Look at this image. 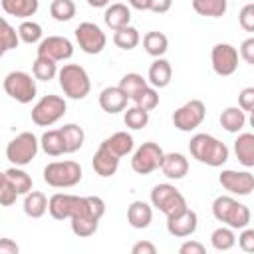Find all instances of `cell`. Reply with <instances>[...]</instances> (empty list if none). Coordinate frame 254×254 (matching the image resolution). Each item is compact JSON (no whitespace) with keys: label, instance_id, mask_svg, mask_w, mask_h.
Masks as SVG:
<instances>
[{"label":"cell","instance_id":"40","mask_svg":"<svg viewBox=\"0 0 254 254\" xmlns=\"http://www.w3.org/2000/svg\"><path fill=\"white\" fill-rule=\"evenodd\" d=\"M123 121H125V125L129 129H143L149 123V111H145L139 105L127 107L125 109V115H123Z\"/></svg>","mask_w":254,"mask_h":254},{"label":"cell","instance_id":"6","mask_svg":"<svg viewBox=\"0 0 254 254\" xmlns=\"http://www.w3.org/2000/svg\"><path fill=\"white\" fill-rule=\"evenodd\" d=\"M151 204L157 210H161L165 216H171V214H177L187 208V198L175 185L159 183L151 190Z\"/></svg>","mask_w":254,"mask_h":254},{"label":"cell","instance_id":"7","mask_svg":"<svg viewBox=\"0 0 254 254\" xmlns=\"http://www.w3.org/2000/svg\"><path fill=\"white\" fill-rule=\"evenodd\" d=\"M65 99L60 95H44L34 107H32V121L38 127H50L56 121H60L65 115Z\"/></svg>","mask_w":254,"mask_h":254},{"label":"cell","instance_id":"29","mask_svg":"<svg viewBox=\"0 0 254 254\" xmlns=\"http://www.w3.org/2000/svg\"><path fill=\"white\" fill-rule=\"evenodd\" d=\"M101 145H105L111 153H115L117 157H125L133 151V137L127 133V131H117L113 133L111 137L103 139Z\"/></svg>","mask_w":254,"mask_h":254},{"label":"cell","instance_id":"38","mask_svg":"<svg viewBox=\"0 0 254 254\" xmlns=\"http://www.w3.org/2000/svg\"><path fill=\"white\" fill-rule=\"evenodd\" d=\"M18 44H20V34H18V30L12 28V26L8 24V20H2V22H0V52L6 54V52H10V50L18 48Z\"/></svg>","mask_w":254,"mask_h":254},{"label":"cell","instance_id":"31","mask_svg":"<svg viewBox=\"0 0 254 254\" xmlns=\"http://www.w3.org/2000/svg\"><path fill=\"white\" fill-rule=\"evenodd\" d=\"M64 143H65V153H75L81 149L83 141H85V133L77 123H65L64 127H60Z\"/></svg>","mask_w":254,"mask_h":254},{"label":"cell","instance_id":"21","mask_svg":"<svg viewBox=\"0 0 254 254\" xmlns=\"http://www.w3.org/2000/svg\"><path fill=\"white\" fill-rule=\"evenodd\" d=\"M153 220V204L145 202V200H133L127 208V222L137 228V230H143L151 224Z\"/></svg>","mask_w":254,"mask_h":254},{"label":"cell","instance_id":"33","mask_svg":"<svg viewBox=\"0 0 254 254\" xmlns=\"http://www.w3.org/2000/svg\"><path fill=\"white\" fill-rule=\"evenodd\" d=\"M2 177H6L8 181H10V185L16 189V192L18 194H28L30 190H32V177L26 173V171H22V169H18L16 165L14 167H10V169H6L4 173H2Z\"/></svg>","mask_w":254,"mask_h":254},{"label":"cell","instance_id":"45","mask_svg":"<svg viewBox=\"0 0 254 254\" xmlns=\"http://www.w3.org/2000/svg\"><path fill=\"white\" fill-rule=\"evenodd\" d=\"M238 22H240V26H242L246 32H254V12H252L250 4L242 6V10H240V14H238Z\"/></svg>","mask_w":254,"mask_h":254},{"label":"cell","instance_id":"36","mask_svg":"<svg viewBox=\"0 0 254 254\" xmlns=\"http://www.w3.org/2000/svg\"><path fill=\"white\" fill-rule=\"evenodd\" d=\"M139 42H141L139 30L133 26H125L121 30H115V34H113V44L121 50H133V48H137Z\"/></svg>","mask_w":254,"mask_h":254},{"label":"cell","instance_id":"9","mask_svg":"<svg viewBox=\"0 0 254 254\" xmlns=\"http://www.w3.org/2000/svg\"><path fill=\"white\" fill-rule=\"evenodd\" d=\"M2 85H4V91L18 103H30L38 93L36 77L26 73V71H10V73H6Z\"/></svg>","mask_w":254,"mask_h":254},{"label":"cell","instance_id":"53","mask_svg":"<svg viewBox=\"0 0 254 254\" xmlns=\"http://www.w3.org/2000/svg\"><path fill=\"white\" fill-rule=\"evenodd\" d=\"M109 2H111V0H87V4H89L91 8H107Z\"/></svg>","mask_w":254,"mask_h":254},{"label":"cell","instance_id":"27","mask_svg":"<svg viewBox=\"0 0 254 254\" xmlns=\"http://www.w3.org/2000/svg\"><path fill=\"white\" fill-rule=\"evenodd\" d=\"M48 196L40 190H30L28 194H24V212L30 218H42L48 210Z\"/></svg>","mask_w":254,"mask_h":254},{"label":"cell","instance_id":"42","mask_svg":"<svg viewBox=\"0 0 254 254\" xmlns=\"http://www.w3.org/2000/svg\"><path fill=\"white\" fill-rule=\"evenodd\" d=\"M133 103L139 105V107H143L145 111H153V109L159 105V91H157V87L147 85L143 91H139V93L135 95Z\"/></svg>","mask_w":254,"mask_h":254},{"label":"cell","instance_id":"16","mask_svg":"<svg viewBox=\"0 0 254 254\" xmlns=\"http://www.w3.org/2000/svg\"><path fill=\"white\" fill-rule=\"evenodd\" d=\"M196 226H198V216L194 210H190L189 206L177 214H171L167 216V230L171 236L175 238H187V236H192L196 232Z\"/></svg>","mask_w":254,"mask_h":254},{"label":"cell","instance_id":"39","mask_svg":"<svg viewBox=\"0 0 254 254\" xmlns=\"http://www.w3.org/2000/svg\"><path fill=\"white\" fill-rule=\"evenodd\" d=\"M75 2L73 0H54L50 4V14L58 22H69L75 16Z\"/></svg>","mask_w":254,"mask_h":254},{"label":"cell","instance_id":"17","mask_svg":"<svg viewBox=\"0 0 254 254\" xmlns=\"http://www.w3.org/2000/svg\"><path fill=\"white\" fill-rule=\"evenodd\" d=\"M38 56H46L54 62H65L73 56V44L64 36H48L38 44Z\"/></svg>","mask_w":254,"mask_h":254},{"label":"cell","instance_id":"25","mask_svg":"<svg viewBox=\"0 0 254 254\" xmlns=\"http://www.w3.org/2000/svg\"><path fill=\"white\" fill-rule=\"evenodd\" d=\"M234 155L246 169L254 167V133H240L234 141Z\"/></svg>","mask_w":254,"mask_h":254},{"label":"cell","instance_id":"22","mask_svg":"<svg viewBox=\"0 0 254 254\" xmlns=\"http://www.w3.org/2000/svg\"><path fill=\"white\" fill-rule=\"evenodd\" d=\"M103 22H105V26L111 28L113 32H115V30H121V28L129 26V22H131V10H129L125 4L115 2V4H111V6L105 8Z\"/></svg>","mask_w":254,"mask_h":254},{"label":"cell","instance_id":"23","mask_svg":"<svg viewBox=\"0 0 254 254\" xmlns=\"http://www.w3.org/2000/svg\"><path fill=\"white\" fill-rule=\"evenodd\" d=\"M173 79V67H171V62L165 60V58H155V62L151 64L149 67V83L157 89L161 87H167Z\"/></svg>","mask_w":254,"mask_h":254},{"label":"cell","instance_id":"51","mask_svg":"<svg viewBox=\"0 0 254 254\" xmlns=\"http://www.w3.org/2000/svg\"><path fill=\"white\" fill-rule=\"evenodd\" d=\"M173 6V0H151V12L155 14H165Z\"/></svg>","mask_w":254,"mask_h":254},{"label":"cell","instance_id":"24","mask_svg":"<svg viewBox=\"0 0 254 254\" xmlns=\"http://www.w3.org/2000/svg\"><path fill=\"white\" fill-rule=\"evenodd\" d=\"M0 4H2V10L8 16L20 18V20L32 18L40 8L38 0H0Z\"/></svg>","mask_w":254,"mask_h":254},{"label":"cell","instance_id":"12","mask_svg":"<svg viewBox=\"0 0 254 254\" xmlns=\"http://www.w3.org/2000/svg\"><path fill=\"white\" fill-rule=\"evenodd\" d=\"M206 117V107L200 99H190L187 103H183L175 113H173V125L183 131L189 133L192 129H196Z\"/></svg>","mask_w":254,"mask_h":254},{"label":"cell","instance_id":"4","mask_svg":"<svg viewBox=\"0 0 254 254\" xmlns=\"http://www.w3.org/2000/svg\"><path fill=\"white\" fill-rule=\"evenodd\" d=\"M58 79H60V87L62 91L69 97V99H83L89 95L91 91V81H89V75L87 71L77 65V64H65L60 73H58Z\"/></svg>","mask_w":254,"mask_h":254},{"label":"cell","instance_id":"50","mask_svg":"<svg viewBox=\"0 0 254 254\" xmlns=\"http://www.w3.org/2000/svg\"><path fill=\"white\" fill-rule=\"evenodd\" d=\"M20 248L12 238H2L0 240V254H18Z\"/></svg>","mask_w":254,"mask_h":254},{"label":"cell","instance_id":"5","mask_svg":"<svg viewBox=\"0 0 254 254\" xmlns=\"http://www.w3.org/2000/svg\"><path fill=\"white\" fill-rule=\"evenodd\" d=\"M81 167L75 161H54L44 167V181L54 189H69L81 181Z\"/></svg>","mask_w":254,"mask_h":254},{"label":"cell","instance_id":"48","mask_svg":"<svg viewBox=\"0 0 254 254\" xmlns=\"http://www.w3.org/2000/svg\"><path fill=\"white\" fill-rule=\"evenodd\" d=\"M179 252L181 254H204V244H200L196 240H187L181 244Z\"/></svg>","mask_w":254,"mask_h":254},{"label":"cell","instance_id":"28","mask_svg":"<svg viewBox=\"0 0 254 254\" xmlns=\"http://www.w3.org/2000/svg\"><path fill=\"white\" fill-rule=\"evenodd\" d=\"M143 48H145V52H147L149 56H153V58H163V56L167 54V50H169V38H167L163 32H157V30L147 32V34L143 36Z\"/></svg>","mask_w":254,"mask_h":254},{"label":"cell","instance_id":"55","mask_svg":"<svg viewBox=\"0 0 254 254\" xmlns=\"http://www.w3.org/2000/svg\"><path fill=\"white\" fill-rule=\"evenodd\" d=\"M250 8H252V12H254V2H252V4H250Z\"/></svg>","mask_w":254,"mask_h":254},{"label":"cell","instance_id":"46","mask_svg":"<svg viewBox=\"0 0 254 254\" xmlns=\"http://www.w3.org/2000/svg\"><path fill=\"white\" fill-rule=\"evenodd\" d=\"M238 105L248 113L254 111V87H244L238 93Z\"/></svg>","mask_w":254,"mask_h":254},{"label":"cell","instance_id":"47","mask_svg":"<svg viewBox=\"0 0 254 254\" xmlns=\"http://www.w3.org/2000/svg\"><path fill=\"white\" fill-rule=\"evenodd\" d=\"M240 58H242L246 64L254 65V36H252V38H246V40L240 44Z\"/></svg>","mask_w":254,"mask_h":254},{"label":"cell","instance_id":"54","mask_svg":"<svg viewBox=\"0 0 254 254\" xmlns=\"http://www.w3.org/2000/svg\"><path fill=\"white\" fill-rule=\"evenodd\" d=\"M248 123H250V127L254 129V111H250V117H248Z\"/></svg>","mask_w":254,"mask_h":254},{"label":"cell","instance_id":"8","mask_svg":"<svg viewBox=\"0 0 254 254\" xmlns=\"http://www.w3.org/2000/svg\"><path fill=\"white\" fill-rule=\"evenodd\" d=\"M38 147H40V141L34 133L30 131H24L20 135H16L8 147H6V157L12 165L16 167H24L28 163H32V159L38 155Z\"/></svg>","mask_w":254,"mask_h":254},{"label":"cell","instance_id":"32","mask_svg":"<svg viewBox=\"0 0 254 254\" xmlns=\"http://www.w3.org/2000/svg\"><path fill=\"white\" fill-rule=\"evenodd\" d=\"M60 73L58 69V62L46 58V56H36L34 64H32V75L40 81H50Z\"/></svg>","mask_w":254,"mask_h":254},{"label":"cell","instance_id":"14","mask_svg":"<svg viewBox=\"0 0 254 254\" xmlns=\"http://www.w3.org/2000/svg\"><path fill=\"white\" fill-rule=\"evenodd\" d=\"M210 62H212V69L216 75L228 77L236 71L238 67V50L230 44H216L210 52Z\"/></svg>","mask_w":254,"mask_h":254},{"label":"cell","instance_id":"15","mask_svg":"<svg viewBox=\"0 0 254 254\" xmlns=\"http://www.w3.org/2000/svg\"><path fill=\"white\" fill-rule=\"evenodd\" d=\"M218 183L224 190L230 194L246 196L254 190V175L248 171H234V169H224L218 177Z\"/></svg>","mask_w":254,"mask_h":254},{"label":"cell","instance_id":"11","mask_svg":"<svg viewBox=\"0 0 254 254\" xmlns=\"http://www.w3.org/2000/svg\"><path fill=\"white\" fill-rule=\"evenodd\" d=\"M85 204H87L85 196L67 194V192H56V194L50 196L48 212L56 220H71L75 214H79L85 208Z\"/></svg>","mask_w":254,"mask_h":254},{"label":"cell","instance_id":"35","mask_svg":"<svg viewBox=\"0 0 254 254\" xmlns=\"http://www.w3.org/2000/svg\"><path fill=\"white\" fill-rule=\"evenodd\" d=\"M192 8L198 16L220 18L228 8V0H192Z\"/></svg>","mask_w":254,"mask_h":254},{"label":"cell","instance_id":"10","mask_svg":"<svg viewBox=\"0 0 254 254\" xmlns=\"http://www.w3.org/2000/svg\"><path fill=\"white\" fill-rule=\"evenodd\" d=\"M163 157H165V151L161 149V145L159 143H153V141H147V143H143L133 153V157H131V169L137 175H149V173L161 169Z\"/></svg>","mask_w":254,"mask_h":254},{"label":"cell","instance_id":"44","mask_svg":"<svg viewBox=\"0 0 254 254\" xmlns=\"http://www.w3.org/2000/svg\"><path fill=\"white\" fill-rule=\"evenodd\" d=\"M238 246L242 252H248V254H254V228H242L240 236H238Z\"/></svg>","mask_w":254,"mask_h":254},{"label":"cell","instance_id":"37","mask_svg":"<svg viewBox=\"0 0 254 254\" xmlns=\"http://www.w3.org/2000/svg\"><path fill=\"white\" fill-rule=\"evenodd\" d=\"M147 85H149V83H147V79H145L141 73H135V71L125 73V75L121 77V81H119V87L125 91V95H127L131 101H133V99H135V95H137L139 91H143Z\"/></svg>","mask_w":254,"mask_h":254},{"label":"cell","instance_id":"43","mask_svg":"<svg viewBox=\"0 0 254 254\" xmlns=\"http://www.w3.org/2000/svg\"><path fill=\"white\" fill-rule=\"evenodd\" d=\"M20 194L16 192V189L10 185V181L6 177H0V204L2 206H10L16 202Z\"/></svg>","mask_w":254,"mask_h":254},{"label":"cell","instance_id":"19","mask_svg":"<svg viewBox=\"0 0 254 254\" xmlns=\"http://www.w3.org/2000/svg\"><path fill=\"white\" fill-rule=\"evenodd\" d=\"M119 159L115 153H111L105 145H99V149L93 153V159H91V165H93V171L99 175V177H111L117 173L119 169Z\"/></svg>","mask_w":254,"mask_h":254},{"label":"cell","instance_id":"49","mask_svg":"<svg viewBox=\"0 0 254 254\" xmlns=\"http://www.w3.org/2000/svg\"><path fill=\"white\" fill-rule=\"evenodd\" d=\"M131 254H157V246L149 240H141V242L133 244Z\"/></svg>","mask_w":254,"mask_h":254},{"label":"cell","instance_id":"20","mask_svg":"<svg viewBox=\"0 0 254 254\" xmlns=\"http://www.w3.org/2000/svg\"><path fill=\"white\" fill-rule=\"evenodd\" d=\"M161 171L167 179L179 181L189 173V159L183 153H165L163 163H161Z\"/></svg>","mask_w":254,"mask_h":254},{"label":"cell","instance_id":"30","mask_svg":"<svg viewBox=\"0 0 254 254\" xmlns=\"http://www.w3.org/2000/svg\"><path fill=\"white\" fill-rule=\"evenodd\" d=\"M40 147L46 155L50 157H60L65 153V143H64V137H62V131L60 129H50L42 135L40 139Z\"/></svg>","mask_w":254,"mask_h":254},{"label":"cell","instance_id":"13","mask_svg":"<svg viewBox=\"0 0 254 254\" xmlns=\"http://www.w3.org/2000/svg\"><path fill=\"white\" fill-rule=\"evenodd\" d=\"M75 40H77V46L81 52L89 54V56H95V54H101L105 44H107V36L105 32L93 24V22H81L77 28H75Z\"/></svg>","mask_w":254,"mask_h":254},{"label":"cell","instance_id":"56","mask_svg":"<svg viewBox=\"0 0 254 254\" xmlns=\"http://www.w3.org/2000/svg\"><path fill=\"white\" fill-rule=\"evenodd\" d=\"M190 2H192V0H190Z\"/></svg>","mask_w":254,"mask_h":254},{"label":"cell","instance_id":"41","mask_svg":"<svg viewBox=\"0 0 254 254\" xmlns=\"http://www.w3.org/2000/svg\"><path fill=\"white\" fill-rule=\"evenodd\" d=\"M18 34H20V40L24 44H40L42 42V26L38 22H32V20H24L20 26H18Z\"/></svg>","mask_w":254,"mask_h":254},{"label":"cell","instance_id":"2","mask_svg":"<svg viewBox=\"0 0 254 254\" xmlns=\"http://www.w3.org/2000/svg\"><path fill=\"white\" fill-rule=\"evenodd\" d=\"M212 214L218 222L234 228V230H242L248 226L250 222V208L242 202H238L236 198L228 196V194H222V196H216L214 202H212Z\"/></svg>","mask_w":254,"mask_h":254},{"label":"cell","instance_id":"1","mask_svg":"<svg viewBox=\"0 0 254 254\" xmlns=\"http://www.w3.org/2000/svg\"><path fill=\"white\" fill-rule=\"evenodd\" d=\"M189 151L198 163L208 167H222L228 161V147L208 133L192 135L189 143Z\"/></svg>","mask_w":254,"mask_h":254},{"label":"cell","instance_id":"34","mask_svg":"<svg viewBox=\"0 0 254 254\" xmlns=\"http://www.w3.org/2000/svg\"><path fill=\"white\" fill-rule=\"evenodd\" d=\"M210 244H212V248L218 250V252H226V250L234 248V244H236L234 228H230V226H226V224L218 226V228L212 230V234H210Z\"/></svg>","mask_w":254,"mask_h":254},{"label":"cell","instance_id":"52","mask_svg":"<svg viewBox=\"0 0 254 254\" xmlns=\"http://www.w3.org/2000/svg\"><path fill=\"white\" fill-rule=\"evenodd\" d=\"M135 10H151V0H129Z\"/></svg>","mask_w":254,"mask_h":254},{"label":"cell","instance_id":"3","mask_svg":"<svg viewBox=\"0 0 254 254\" xmlns=\"http://www.w3.org/2000/svg\"><path fill=\"white\" fill-rule=\"evenodd\" d=\"M87 204L85 208L75 214L71 218V232L79 238H87V236H93L97 232V226H99V220L101 216L105 214V200L101 196H85Z\"/></svg>","mask_w":254,"mask_h":254},{"label":"cell","instance_id":"26","mask_svg":"<svg viewBox=\"0 0 254 254\" xmlns=\"http://www.w3.org/2000/svg\"><path fill=\"white\" fill-rule=\"evenodd\" d=\"M220 125L228 133H238L246 125V111L240 105H230L220 113Z\"/></svg>","mask_w":254,"mask_h":254},{"label":"cell","instance_id":"18","mask_svg":"<svg viewBox=\"0 0 254 254\" xmlns=\"http://www.w3.org/2000/svg\"><path fill=\"white\" fill-rule=\"evenodd\" d=\"M127 101H129V97L125 95V91L119 85L105 87L99 93V107L105 113H111V115H115L119 111H125L127 109Z\"/></svg>","mask_w":254,"mask_h":254}]
</instances>
